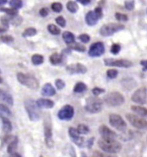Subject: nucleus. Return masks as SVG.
Masks as SVG:
<instances>
[{
  "label": "nucleus",
  "mask_w": 147,
  "mask_h": 157,
  "mask_svg": "<svg viewBox=\"0 0 147 157\" xmlns=\"http://www.w3.org/2000/svg\"><path fill=\"white\" fill-rule=\"evenodd\" d=\"M39 14L41 15V17H45L49 15V10H48V8H42L39 10Z\"/></svg>",
  "instance_id": "47"
},
{
  "label": "nucleus",
  "mask_w": 147,
  "mask_h": 157,
  "mask_svg": "<svg viewBox=\"0 0 147 157\" xmlns=\"http://www.w3.org/2000/svg\"><path fill=\"white\" fill-rule=\"evenodd\" d=\"M86 90H87V86L82 82H78L74 87V92L76 93H83Z\"/></svg>",
  "instance_id": "27"
},
{
  "label": "nucleus",
  "mask_w": 147,
  "mask_h": 157,
  "mask_svg": "<svg viewBox=\"0 0 147 157\" xmlns=\"http://www.w3.org/2000/svg\"><path fill=\"white\" fill-rule=\"evenodd\" d=\"M70 157H76L75 155V151L73 147H70Z\"/></svg>",
  "instance_id": "52"
},
{
  "label": "nucleus",
  "mask_w": 147,
  "mask_h": 157,
  "mask_svg": "<svg viewBox=\"0 0 147 157\" xmlns=\"http://www.w3.org/2000/svg\"><path fill=\"white\" fill-rule=\"evenodd\" d=\"M55 22L58 25H60L61 27H65L66 26V20L63 17H58L55 19Z\"/></svg>",
  "instance_id": "42"
},
{
  "label": "nucleus",
  "mask_w": 147,
  "mask_h": 157,
  "mask_svg": "<svg viewBox=\"0 0 147 157\" xmlns=\"http://www.w3.org/2000/svg\"><path fill=\"white\" fill-rule=\"evenodd\" d=\"M0 99L5 102L6 104H8L9 105H13V98L10 96V93L5 92V91L0 90Z\"/></svg>",
  "instance_id": "20"
},
{
  "label": "nucleus",
  "mask_w": 147,
  "mask_h": 157,
  "mask_svg": "<svg viewBox=\"0 0 147 157\" xmlns=\"http://www.w3.org/2000/svg\"><path fill=\"white\" fill-rule=\"evenodd\" d=\"M0 11L5 12L9 16L11 17H16L18 16V10H15L13 8H0Z\"/></svg>",
  "instance_id": "32"
},
{
  "label": "nucleus",
  "mask_w": 147,
  "mask_h": 157,
  "mask_svg": "<svg viewBox=\"0 0 147 157\" xmlns=\"http://www.w3.org/2000/svg\"><path fill=\"white\" fill-rule=\"evenodd\" d=\"M69 48L70 49L77 50L79 52H85L86 51V47L82 45V44L76 43V42H73L71 44H69Z\"/></svg>",
  "instance_id": "26"
},
{
  "label": "nucleus",
  "mask_w": 147,
  "mask_h": 157,
  "mask_svg": "<svg viewBox=\"0 0 147 157\" xmlns=\"http://www.w3.org/2000/svg\"><path fill=\"white\" fill-rule=\"evenodd\" d=\"M6 29H7V28H5V27H1V26H0V34H1V33L5 32V31H6Z\"/></svg>",
  "instance_id": "53"
},
{
  "label": "nucleus",
  "mask_w": 147,
  "mask_h": 157,
  "mask_svg": "<svg viewBox=\"0 0 147 157\" xmlns=\"http://www.w3.org/2000/svg\"><path fill=\"white\" fill-rule=\"evenodd\" d=\"M55 86H56L57 89L62 90V89L65 86V82L63 81V80H62V79H60V78H58V79H56V80H55Z\"/></svg>",
  "instance_id": "44"
},
{
  "label": "nucleus",
  "mask_w": 147,
  "mask_h": 157,
  "mask_svg": "<svg viewBox=\"0 0 147 157\" xmlns=\"http://www.w3.org/2000/svg\"><path fill=\"white\" fill-rule=\"evenodd\" d=\"M3 82V79H2V78L0 77V83H2Z\"/></svg>",
  "instance_id": "57"
},
{
  "label": "nucleus",
  "mask_w": 147,
  "mask_h": 157,
  "mask_svg": "<svg viewBox=\"0 0 147 157\" xmlns=\"http://www.w3.org/2000/svg\"><path fill=\"white\" fill-rule=\"evenodd\" d=\"M11 115V112L10 111V109L7 106H5V105H1L0 104V116L3 117H9Z\"/></svg>",
  "instance_id": "30"
},
{
  "label": "nucleus",
  "mask_w": 147,
  "mask_h": 157,
  "mask_svg": "<svg viewBox=\"0 0 147 157\" xmlns=\"http://www.w3.org/2000/svg\"><path fill=\"white\" fill-rule=\"evenodd\" d=\"M50 60L51 64H53V65L60 64L61 62L62 61V56L60 55V54L55 53V54H53V55L50 57Z\"/></svg>",
  "instance_id": "24"
},
{
  "label": "nucleus",
  "mask_w": 147,
  "mask_h": 157,
  "mask_svg": "<svg viewBox=\"0 0 147 157\" xmlns=\"http://www.w3.org/2000/svg\"><path fill=\"white\" fill-rule=\"evenodd\" d=\"M1 120H2V124H3V130L5 133H9L12 129V125L11 123L10 122L8 118H6L5 117L1 116Z\"/></svg>",
  "instance_id": "21"
},
{
  "label": "nucleus",
  "mask_w": 147,
  "mask_h": 157,
  "mask_svg": "<svg viewBox=\"0 0 147 157\" xmlns=\"http://www.w3.org/2000/svg\"><path fill=\"white\" fill-rule=\"evenodd\" d=\"M79 39H80L81 42H83V43H87V42L90 41V36H89L87 34H81V35L79 36Z\"/></svg>",
  "instance_id": "43"
},
{
  "label": "nucleus",
  "mask_w": 147,
  "mask_h": 157,
  "mask_svg": "<svg viewBox=\"0 0 147 157\" xmlns=\"http://www.w3.org/2000/svg\"><path fill=\"white\" fill-rule=\"evenodd\" d=\"M131 110L134 111L135 113H138V115L141 117H147V109L145 107L139 106V105H133L131 107Z\"/></svg>",
  "instance_id": "22"
},
{
  "label": "nucleus",
  "mask_w": 147,
  "mask_h": 157,
  "mask_svg": "<svg viewBox=\"0 0 147 157\" xmlns=\"http://www.w3.org/2000/svg\"><path fill=\"white\" fill-rule=\"evenodd\" d=\"M92 157H116V156H111V155H104V154H102V153L99 152V151H94V152L93 153Z\"/></svg>",
  "instance_id": "46"
},
{
  "label": "nucleus",
  "mask_w": 147,
  "mask_h": 157,
  "mask_svg": "<svg viewBox=\"0 0 147 157\" xmlns=\"http://www.w3.org/2000/svg\"><path fill=\"white\" fill-rule=\"evenodd\" d=\"M38 106L40 108H45V109H50L54 106V102L50 99L46 98H40L37 101Z\"/></svg>",
  "instance_id": "19"
},
{
  "label": "nucleus",
  "mask_w": 147,
  "mask_h": 157,
  "mask_svg": "<svg viewBox=\"0 0 147 157\" xmlns=\"http://www.w3.org/2000/svg\"><path fill=\"white\" fill-rule=\"evenodd\" d=\"M74 110L71 105H66L58 112V117L62 120H70L74 117Z\"/></svg>",
  "instance_id": "11"
},
{
  "label": "nucleus",
  "mask_w": 147,
  "mask_h": 157,
  "mask_svg": "<svg viewBox=\"0 0 147 157\" xmlns=\"http://www.w3.org/2000/svg\"><path fill=\"white\" fill-rule=\"evenodd\" d=\"M69 134L70 136V137L72 138L73 142L75 144H77L78 146L81 147L83 146V143H84V139L80 136V133L78 132L77 129H74L73 127L69 128Z\"/></svg>",
  "instance_id": "14"
},
{
  "label": "nucleus",
  "mask_w": 147,
  "mask_h": 157,
  "mask_svg": "<svg viewBox=\"0 0 147 157\" xmlns=\"http://www.w3.org/2000/svg\"><path fill=\"white\" fill-rule=\"evenodd\" d=\"M109 123L110 124L117 129L118 130H125L126 129V123L125 122L124 119L117 114H111L109 116Z\"/></svg>",
  "instance_id": "7"
},
{
  "label": "nucleus",
  "mask_w": 147,
  "mask_h": 157,
  "mask_svg": "<svg viewBox=\"0 0 147 157\" xmlns=\"http://www.w3.org/2000/svg\"><path fill=\"white\" fill-rule=\"evenodd\" d=\"M104 101L109 106H120L124 103L125 98L121 93L118 92H112L105 97Z\"/></svg>",
  "instance_id": "4"
},
{
  "label": "nucleus",
  "mask_w": 147,
  "mask_h": 157,
  "mask_svg": "<svg viewBox=\"0 0 147 157\" xmlns=\"http://www.w3.org/2000/svg\"><path fill=\"white\" fill-rule=\"evenodd\" d=\"M67 9L69 10L71 13H75L78 10V5L74 1H69L67 4Z\"/></svg>",
  "instance_id": "28"
},
{
  "label": "nucleus",
  "mask_w": 147,
  "mask_h": 157,
  "mask_svg": "<svg viewBox=\"0 0 147 157\" xmlns=\"http://www.w3.org/2000/svg\"><path fill=\"white\" fill-rule=\"evenodd\" d=\"M0 74H1V70H0Z\"/></svg>",
  "instance_id": "58"
},
{
  "label": "nucleus",
  "mask_w": 147,
  "mask_h": 157,
  "mask_svg": "<svg viewBox=\"0 0 147 157\" xmlns=\"http://www.w3.org/2000/svg\"><path fill=\"white\" fill-rule=\"evenodd\" d=\"M98 145L103 151L110 154L119 153L122 148L121 144L115 139L101 138L98 141Z\"/></svg>",
  "instance_id": "1"
},
{
  "label": "nucleus",
  "mask_w": 147,
  "mask_h": 157,
  "mask_svg": "<svg viewBox=\"0 0 147 157\" xmlns=\"http://www.w3.org/2000/svg\"><path fill=\"white\" fill-rule=\"evenodd\" d=\"M62 38H63L64 42L68 44H71V43L74 42V36L73 33L66 31V32L63 33Z\"/></svg>",
  "instance_id": "25"
},
{
  "label": "nucleus",
  "mask_w": 147,
  "mask_h": 157,
  "mask_svg": "<svg viewBox=\"0 0 147 157\" xmlns=\"http://www.w3.org/2000/svg\"><path fill=\"white\" fill-rule=\"evenodd\" d=\"M10 5L11 8L15 10L20 9L23 6V1L22 0H10Z\"/></svg>",
  "instance_id": "31"
},
{
  "label": "nucleus",
  "mask_w": 147,
  "mask_h": 157,
  "mask_svg": "<svg viewBox=\"0 0 147 157\" xmlns=\"http://www.w3.org/2000/svg\"><path fill=\"white\" fill-rule=\"evenodd\" d=\"M11 157H22L19 154H18V153H15L14 155H12V156Z\"/></svg>",
  "instance_id": "55"
},
{
  "label": "nucleus",
  "mask_w": 147,
  "mask_h": 157,
  "mask_svg": "<svg viewBox=\"0 0 147 157\" xmlns=\"http://www.w3.org/2000/svg\"><path fill=\"white\" fill-rule=\"evenodd\" d=\"M67 71L69 74H85L87 73V68L84 65L77 63V64L69 65L67 67Z\"/></svg>",
  "instance_id": "15"
},
{
  "label": "nucleus",
  "mask_w": 147,
  "mask_h": 157,
  "mask_svg": "<svg viewBox=\"0 0 147 157\" xmlns=\"http://www.w3.org/2000/svg\"><path fill=\"white\" fill-rule=\"evenodd\" d=\"M104 63L108 67H130L133 66V62L129 60H115V59H106Z\"/></svg>",
  "instance_id": "10"
},
{
  "label": "nucleus",
  "mask_w": 147,
  "mask_h": 157,
  "mask_svg": "<svg viewBox=\"0 0 147 157\" xmlns=\"http://www.w3.org/2000/svg\"><path fill=\"white\" fill-rule=\"evenodd\" d=\"M115 17L117 20H119V21H123V22H125V21H127L128 20V17L126 16V15L122 14V13H116L115 14Z\"/></svg>",
  "instance_id": "40"
},
{
  "label": "nucleus",
  "mask_w": 147,
  "mask_h": 157,
  "mask_svg": "<svg viewBox=\"0 0 147 157\" xmlns=\"http://www.w3.org/2000/svg\"><path fill=\"white\" fill-rule=\"evenodd\" d=\"M44 136H45V143L49 148H52L54 146L53 136H52V129H51L50 122L46 120L44 122Z\"/></svg>",
  "instance_id": "13"
},
{
  "label": "nucleus",
  "mask_w": 147,
  "mask_h": 157,
  "mask_svg": "<svg viewBox=\"0 0 147 157\" xmlns=\"http://www.w3.org/2000/svg\"><path fill=\"white\" fill-rule=\"evenodd\" d=\"M17 78H18V80L22 85L30 88V89L35 90V89H37L39 86V83H38L37 78L30 74H24L23 73H18L17 74Z\"/></svg>",
  "instance_id": "3"
},
{
  "label": "nucleus",
  "mask_w": 147,
  "mask_h": 157,
  "mask_svg": "<svg viewBox=\"0 0 147 157\" xmlns=\"http://www.w3.org/2000/svg\"><path fill=\"white\" fill-rule=\"evenodd\" d=\"M125 117L129 121V123L133 125L134 127L138 129H147V121L140 118L138 116L133 114H126Z\"/></svg>",
  "instance_id": "8"
},
{
  "label": "nucleus",
  "mask_w": 147,
  "mask_h": 157,
  "mask_svg": "<svg viewBox=\"0 0 147 157\" xmlns=\"http://www.w3.org/2000/svg\"><path fill=\"white\" fill-rule=\"evenodd\" d=\"M24 106L27 111L28 116L31 121H37L41 117V111L40 107L38 106L37 103L32 99H28L24 103Z\"/></svg>",
  "instance_id": "2"
},
{
  "label": "nucleus",
  "mask_w": 147,
  "mask_h": 157,
  "mask_svg": "<svg viewBox=\"0 0 147 157\" xmlns=\"http://www.w3.org/2000/svg\"><path fill=\"white\" fill-rule=\"evenodd\" d=\"M92 93L94 96H98V95H100L101 93H105V90L104 89H101V88L95 87L92 90Z\"/></svg>",
  "instance_id": "45"
},
{
  "label": "nucleus",
  "mask_w": 147,
  "mask_h": 157,
  "mask_svg": "<svg viewBox=\"0 0 147 157\" xmlns=\"http://www.w3.org/2000/svg\"><path fill=\"white\" fill-rule=\"evenodd\" d=\"M48 30L52 35H59L61 33L60 29L58 28L55 24H49L48 25Z\"/></svg>",
  "instance_id": "33"
},
{
  "label": "nucleus",
  "mask_w": 147,
  "mask_h": 157,
  "mask_svg": "<svg viewBox=\"0 0 147 157\" xmlns=\"http://www.w3.org/2000/svg\"><path fill=\"white\" fill-rule=\"evenodd\" d=\"M13 37L11 36H2L0 37V41L5 43H10V42H13Z\"/></svg>",
  "instance_id": "38"
},
{
  "label": "nucleus",
  "mask_w": 147,
  "mask_h": 157,
  "mask_svg": "<svg viewBox=\"0 0 147 157\" xmlns=\"http://www.w3.org/2000/svg\"><path fill=\"white\" fill-rule=\"evenodd\" d=\"M37 29L35 28H28L26 29L23 33V37H30L34 36L35 35H37Z\"/></svg>",
  "instance_id": "29"
},
{
  "label": "nucleus",
  "mask_w": 147,
  "mask_h": 157,
  "mask_svg": "<svg viewBox=\"0 0 147 157\" xmlns=\"http://www.w3.org/2000/svg\"><path fill=\"white\" fill-rule=\"evenodd\" d=\"M105 52V46L102 42H95L91 45L88 55L91 57H98V56H102Z\"/></svg>",
  "instance_id": "12"
},
{
  "label": "nucleus",
  "mask_w": 147,
  "mask_h": 157,
  "mask_svg": "<svg viewBox=\"0 0 147 157\" xmlns=\"http://www.w3.org/2000/svg\"><path fill=\"white\" fill-rule=\"evenodd\" d=\"M94 11H95V13H96L97 15H98V17L101 18V17H102V10H101V7H96L95 8V10H94Z\"/></svg>",
  "instance_id": "49"
},
{
  "label": "nucleus",
  "mask_w": 147,
  "mask_h": 157,
  "mask_svg": "<svg viewBox=\"0 0 147 157\" xmlns=\"http://www.w3.org/2000/svg\"><path fill=\"white\" fill-rule=\"evenodd\" d=\"M7 3V0H0V5H5Z\"/></svg>",
  "instance_id": "54"
},
{
  "label": "nucleus",
  "mask_w": 147,
  "mask_h": 157,
  "mask_svg": "<svg viewBox=\"0 0 147 157\" xmlns=\"http://www.w3.org/2000/svg\"><path fill=\"white\" fill-rule=\"evenodd\" d=\"M77 130H78L79 133L81 135H87L89 133V128L86 124H82L78 125Z\"/></svg>",
  "instance_id": "35"
},
{
  "label": "nucleus",
  "mask_w": 147,
  "mask_h": 157,
  "mask_svg": "<svg viewBox=\"0 0 147 157\" xmlns=\"http://www.w3.org/2000/svg\"><path fill=\"white\" fill-rule=\"evenodd\" d=\"M140 64L142 65L143 67H144V69L147 70V60H141V62H140Z\"/></svg>",
  "instance_id": "51"
},
{
  "label": "nucleus",
  "mask_w": 147,
  "mask_h": 157,
  "mask_svg": "<svg viewBox=\"0 0 147 157\" xmlns=\"http://www.w3.org/2000/svg\"><path fill=\"white\" fill-rule=\"evenodd\" d=\"M132 100L139 105H144L147 102V90L145 87H140L132 96Z\"/></svg>",
  "instance_id": "9"
},
{
  "label": "nucleus",
  "mask_w": 147,
  "mask_h": 157,
  "mask_svg": "<svg viewBox=\"0 0 147 157\" xmlns=\"http://www.w3.org/2000/svg\"><path fill=\"white\" fill-rule=\"evenodd\" d=\"M124 25L120 24V23H108V24L103 25L101 27L100 29V33L102 36H113L114 33L124 29Z\"/></svg>",
  "instance_id": "5"
},
{
  "label": "nucleus",
  "mask_w": 147,
  "mask_h": 157,
  "mask_svg": "<svg viewBox=\"0 0 147 157\" xmlns=\"http://www.w3.org/2000/svg\"><path fill=\"white\" fill-rule=\"evenodd\" d=\"M99 132L101 134L102 138L106 139H115L116 137V133L114 131H113L106 125H101L99 128Z\"/></svg>",
  "instance_id": "16"
},
{
  "label": "nucleus",
  "mask_w": 147,
  "mask_h": 157,
  "mask_svg": "<svg viewBox=\"0 0 147 157\" xmlns=\"http://www.w3.org/2000/svg\"><path fill=\"white\" fill-rule=\"evenodd\" d=\"M51 9L53 10L55 12H61L62 10V5L61 3H58V2L53 3L51 5Z\"/></svg>",
  "instance_id": "37"
},
{
  "label": "nucleus",
  "mask_w": 147,
  "mask_h": 157,
  "mask_svg": "<svg viewBox=\"0 0 147 157\" xmlns=\"http://www.w3.org/2000/svg\"><path fill=\"white\" fill-rule=\"evenodd\" d=\"M31 61L34 65H40L43 62V56L41 55H34L31 58Z\"/></svg>",
  "instance_id": "34"
},
{
  "label": "nucleus",
  "mask_w": 147,
  "mask_h": 157,
  "mask_svg": "<svg viewBox=\"0 0 147 157\" xmlns=\"http://www.w3.org/2000/svg\"><path fill=\"white\" fill-rule=\"evenodd\" d=\"M85 108L88 112L95 114L98 113L101 111L102 109V102L99 98L96 97H90L88 98L86 102V105Z\"/></svg>",
  "instance_id": "6"
},
{
  "label": "nucleus",
  "mask_w": 147,
  "mask_h": 157,
  "mask_svg": "<svg viewBox=\"0 0 147 157\" xmlns=\"http://www.w3.org/2000/svg\"><path fill=\"white\" fill-rule=\"evenodd\" d=\"M17 147H18V138L15 137V138L10 143V144L8 145V148H7V151L10 155H14L16 153V150H17Z\"/></svg>",
  "instance_id": "23"
},
{
  "label": "nucleus",
  "mask_w": 147,
  "mask_h": 157,
  "mask_svg": "<svg viewBox=\"0 0 147 157\" xmlns=\"http://www.w3.org/2000/svg\"><path fill=\"white\" fill-rule=\"evenodd\" d=\"M81 157H87L85 154H81Z\"/></svg>",
  "instance_id": "56"
},
{
  "label": "nucleus",
  "mask_w": 147,
  "mask_h": 157,
  "mask_svg": "<svg viewBox=\"0 0 147 157\" xmlns=\"http://www.w3.org/2000/svg\"><path fill=\"white\" fill-rule=\"evenodd\" d=\"M120 44H117V43H114L112 48H111V52L113 54V55H117V54H119L120 51Z\"/></svg>",
  "instance_id": "41"
},
{
  "label": "nucleus",
  "mask_w": 147,
  "mask_h": 157,
  "mask_svg": "<svg viewBox=\"0 0 147 157\" xmlns=\"http://www.w3.org/2000/svg\"><path fill=\"white\" fill-rule=\"evenodd\" d=\"M79 3H81V4H82V5H88L89 3H90V1L91 0H77Z\"/></svg>",
  "instance_id": "50"
},
{
  "label": "nucleus",
  "mask_w": 147,
  "mask_h": 157,
  "mask_svg": "<svg viewBox=\"0 0 147 157\" xmlns=\"http://www.w3.org/2000/svg\"><path fill=\"white\" fill-rule=\"evenodd\" d=\"M1 23H3L4 26H5L7 28L9 26V19L6 18V17H2L1 18Z\"/></svg>",
  "instance_id": "48"
},
{
  "label": "nucleus",
  "mask_w": 147,
  "mask_h": 157,
  "mask_svg": "<svg viewBox=\"0 0 147 157\" xmlns=\"http://www.w3.org/2000/svg\"><path fill=\"white\" fill-rule=\"evenodd\" d=\"M135 6V2L134 0H125V7L128 10H133Z\"/></svg>",
  "instance_id": "36"
},
{
  "label": "nucleus",
  "mask_w": 147,
  "mask_h": 157,
  "mask_svg": "<svg viewBox=\"0 0 147 157\" xmlns=\"http://www.w3.org/2000/svg\"><path fill=\"white\" fill-rule=\"evenodd\" d=\"M42 94L46 97H51L55 94V88L50 83H47L44 85V86L42 89Z\"/></svg>",
  "instance_id": "18"
},
{
  "label": "nucleus",
  "mask_w": 147,
  "mask_h": 157,
  "mask_svg": "<svg viewBox=\"0 0 147 157\" xmlns=\"http://www.w3.org/2000/svg\"><path fill=\"white\" fill-rule=\"evenodd\" d=\"M100 19V17H98V15L95 13V11H89L87 12V14L86 15V23H87V25L89 26H93L95 25L98 22V20Z\"/></svg>",
  "instance_id": "17"
},
{
  "label": "nucleus",
  "mask_w": 147,
  "mask_h": 157,
  "mask_svg": "<svg viewBox=\"0 0 147 157\" xmlns=\"http://www.w3.org/2000/svg\"><path fill=\"white\" fill-rule=\"evenodd\" d=\"M107 77L110 78H114L118 76V71L116 69H109L106 73Z\"/></svg>",
  "instance_id": "39"
},
{
  "label": "nucleus",
  "mask_w": 147,
  "mask_h": 157,
  "mask_svg": "<svg viewBox=\"0 0 147 157\" xmlns=\"http://www.w3.org/2000/svg\"><path fill=\"white\" fill-rule=\"evenodd\" d=\"M40 157H42V156H40Z\"/></svg>",
  "instance_id": "59"
}]
</instances>
